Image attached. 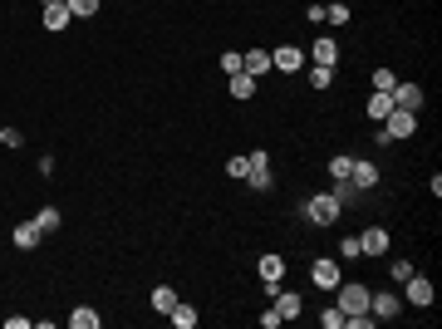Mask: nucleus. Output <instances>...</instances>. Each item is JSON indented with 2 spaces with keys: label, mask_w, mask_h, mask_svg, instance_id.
Wrapping results in <instances>:
<instances>
[{
  "label": "nucleus",
  "mask_w": 442,
  "mask_h": 329,
  "mask_svg": "<svg viewBox=\"0 0 442 329\" xmlns=\"http://www.w3.org/2000/svg\"><path fill=\"white\" fill-rule=\"evenodd\" d=\"M418 133V113L413 109H393L378 128V143H398V138H413Z\"/></svg>",
  "instance_id": "1"
},
{
  "label": "nucleus",
  "mask_w": 442,
  "mask_h": 329,
  "mask_svg": "<svg viewBox=\"0 0 442 329\" xmlns=\"http://www.w3.org/2000/svg\"><path fill=\"white\" fill-rule=\"evenodd\" d=\"M246 182H251L256 192H270L275 177H270V152H265V148H256V152L246 157Z\"/></svg>",
  "instance_id": "2"
},
{
  "label": "nucleus",
  "mask_w": 442,
  "mask_h": 329,
  "mask_svg": "<svg viewBox=\"0 0 442 329\" xmlns=\"http://www.w3.org/2000/svg\"><path fill=\"white\" fill-rule=\"evenodd\" d=\"M334 290H339V310H344V315L369 310V285H359V280H339Z\"/></svg>",
  "instance_id": "3"
},
{
  "label": "nucleus",
  "mask_w": 442,
  "mask_h": 329,
  "mask_svg": "<svg viewBox=\"0 0 442 329\" xmlns=\"http://www.w3.org/2000/svg\"><path fill=\"white\" fill-rule=\"evenodd\" d=\"M305 217L315 221V226H334L339 221V202H334L330 192H315V202H305Z\"/></svg>",
  "instance_id": "4"
},
{
  "label": "nucleus",
  "mask_w": 442,
  "mask_h": 329,
  "mask_svg": "<svg viewBox=\"0 0 442 329\" xmlns=\"http://www.w3.org/2000/svg\"><path fill=\"white\" fill-rule=\"evenodd\" d=\"M403 290H408V305H423V310H428V305H433V295H438V290H433V280H428V275H418V270L403 280Z\"/></svg>",
  "instance_id": "5"
},
{
  "label": "nucleus",
  "mask_w": 442,
  "mask_h": 329,
  "mask_svg": "<svg viewBox=\"0 0 442 329\" xmlns=\"http://www.w3.org/2000/svg\"><path fill=\"white\" fill-rule=\"evenodd\" d=\"M398 310H403V305H398L393 290H369V315H374V320H393Z\"/></svg>",
  "instance_id": "6"
},
{
  "label": "nucleus",
  "mask_w": 442,
  "mask_h": 329,
  "mask_svg": "<svg viewBox=\"0 0 442 329\" xmlns=\"http://www.w3.org/2000/svg\"><path fill=\"white\" fill-rule=\"evenodd\" d=\"M349 182H354L359 192H369V187H378V167H374L369 157H354V162H349Z\"/></svg>",
  "instance_id": "7"
},
{
  "label": "nucleus",
  "mask_w": 442,
  "mask_h": 329,
  "mask_svg": "<svg viewBox=\"0 0 442 329\" xmlns=\"http://www.w3.org/2000/svg\"><path fill=\"white\" fill-rule=\"evenodd\" d=\"M359 256H388V231L383 226H369L359 236Z\"/></svg>",
  "instance_id": "8"
},
{
  "label": "nucleus",
  "mask_w": 442,
  "mask_h": 329,
  "mask_svg": "<svg viewBox=\"0 0 442 329\" xmlns=\"http://www.w3.org/2000/svg\"><path fill=\"white\" fill-rule=\"evenodd\" d=\"M270 69H285V74H295V69H305V54H300L295 44H280V49L270 54Z\"/></svg>",
  "instance_id": "9"
},
{
  "label": "nucleus",
  "mask_w": 442,
  "mask_h": 329,
  "mask_svg": "<svg viewBox=\"0 0 442 329\" xmlns=\"http://www.w3.org/2000/svg\"><path fill=\"white\" fill-rule=\"evenodd\" d=\"M270 300H275V305H270V310H275V315H280V320H295V315H300V310H305V300H300V295H295V290H275V295H270Z\"/></svg>",
  "instance_id": "10"
},
{
  "label": "nucleus",
  "mask_w": 442,
  "mask_h": 329,
  "mask_svg": "<svg viewBox=\"0 0 442 329\" xmlns=\"http://www.w3.org/2000/svg\"><path fill=\"white\" fill-rule=\"evenodd\" d=\"M393 109H423V89H418V84H403V79H398V84H393Z\"/></svg>",
  "instance_id": "11"
},
{
  "label": "nucleus",
  "mask_w": 442,
  "mask_h": 329,
  "mask_svg": "<svg viewBox=\"0 0 442 329\" xmlns=\"http://www.w3.org/2000/svg\"><path fill=\"white\" fill-rule=\"evenodd\" d=\"M10 241H15V246H20V251H35V246H40V241H44V231H40V226H35V221H20V226H15V231H10Z\"/></svg>",
  "instance_id": "12"
},
{
  "label": "nucleus",
  "mask_w": 442,
  "mask_h": 329,
  "mask_svg": "<svg viewBox=\"0 0 442 329\" xmlns=\"http://www.w3.org/2000/svg\"><path fill=\"white\" fill-rule=\"evenodd\" d=\"M310 280H315L320 290H334V285H339V265H334V261H315V265H310Z\"/></svg>",
  "instance_id": "13"
},
{
  "label": "nucleus",
  "mask_w": 442,
  "mask_h": 329,
  "mask_svg": "<svg viewBox=\"0 0 442 329\" xmlns=\"http://www.w3.org/2000/svg\"><path fill=\"white\" fill-rule=\"evenodd\" d=\"M241 74H251V79H256V74H270V54H265V49H246V54H241Z\"/></svg>",
  "instance_id": "14"
},
{
  "label": "nucleus",
  "mask_w": 442,
  "mask_h": 329,
  "mask_svg": "<svg viewBox=\"0 0 442 329\" xmlns=\"http://www.w3.org/2000/svg\"><path fill=\"white\" fill-rule=\"evenodd\" d=\"M69 20H74V15H69V5H64V0H49V5H44V30H54V35H59Z\"/></svg>",
  "instance_id": "15"
},
{
  "label": "nucleus",
  "mask_w": 442,
  "mask_h": 329,
  "mask_svg": "<svg viewBox=\"0 0 442 329\" xmlns=\"http://www.w3.org/2000/svg\"><path fill=\"white\" fill-rule=\"evenodd\" d=\"M364 113H369V118H388V113H393V94H378V89H374L369 104H364Z\"/></svg>",
  "instance_id": "16"
},
{
  "label": "nucleus",
  "mask_w": 442,
  "mask_h": 329,
  "mask_svg": "<svg viewBox=\"0 0 442 329\" xmlns=\"http://www.w3.org/2000/svg\"><path fill=\"white\" fill-rule=\"evenodd\" d=\"M280 275H285V261L280 256H261V280L265 285H280Z\"/></svg>",
  "instance_id": "17"
},
{
  "label": "nucleus",
  "mask_w": 442,
  "mask_h": 329,
  "mask_svg": "<svg viewBox=\"0 0 442 329\" xmlns=\"http://www.w3.org/2000/svg\"><path fill=\"white\" fill-rule=\"evenodd\" d=\"M172 305H177V290H172V285H157V290H153V310H157V315H172Z\"/></svg>",
  "instance_id": "18"
},
{
  "label": "nucleus",
  "mask_w": 442,
  "mask_h": 329,
  "mask_svg": "<svg viewBox=\"0 0 442 329\" xmlns=\"http://www.w3.org/2000/svg\"><path fill=\"white\" fill-rule=\"evenodd\" d=\"M339 207H349V202H359V187L349 182V177H334V192H330Z\"/></svg>",
  "instance_id": "19"
},
{
  "label": "nucleus",
  "mask_w": 442,
  "mask_h": 329,
  "mask_svg": "<svg viewBox=\"0 0 442 329\" xmlns=\"http://www.w3.org/2000/svg\"><path fill=\"white\" fill-rule=\"evenodd\" d=\"M69 329H99V310H89V305H79V310L69 315Z\"/></svg>",
  "instance_id": "20"
},
{
  "label": "nucleus",
  "mask_w": 442,
  "mask_h": 329,
  "mask_svg": "<svg viewBox=\"0 0 442 329\" xmlns=\"http://www.w3.org/2000/svg\"><path fill=\"white\" fill-rule=\"evenodd\" d=\"M226 89H231V99H251V94H256V79H251V74H231Z\"/></svg>",
  "instance_id": "21"
},
{
  "label": "nucleus",
  "mask_w": 442,
  "mask_h": 329,
  "mask_svg": "<svg viewBox=\"0 0 442 329\" xmlns=\"http://www.w3.org/2000/svg\"><path fill=\"white\" fill-rule=\"evenodd\" d=\"M172 325H177V329H197V310L177 300V305H172Z\"/></svg>",
  "instance_id": "22"
},
{
  "label": "nucleus",
  "mask_w": 442,
  "mask_h": 329,
  "mask_svg": "<svg viewBox=\"0 0 442 329\" xmlns=\"http://www.w3.org/2000/svg\"><path fill=\"white\" fill-rule=\"evenodd\" d=\"M310 84H315V89H330L334 84V64H310Z\"/></svg>",
  "instance_id": "23"
},
{
  "label": "nucleus",
  "mask_w": 442,
  "mask_h": 329,
  "mask_svg": "<svg viewBox=\"0 0 442 329\" xmlns=\"http://www.w3.org/2000/svg\"><path fill=\"white\" fill-rule=\"evenodd\" d=\"M339 59V44L334 40H315V64H334Z\"/></svg>",
  "instance_id": "24"
},
{
  "label": "nucleus",
  "mask_w": 442,
  "mask_h": 329,
  "mask_svg": "<svg viewBox=\"0 0 442 329\" xmlns=\"http://www.w3.org/2000/svg\"><path fill=\"white\" fill-rule=\"evenodd\" d=\"M59 207H40V217H35V226H40V231H59Z\"/></svg>",
  "instance_id": "25"
},
{
  "label": "nucleus",
  "mask_w": 442,
  "mask_h": 329,
  "mask_svg": "<svg viewBox=\"0 0 442 329\" xmlns=\"http://www.w3.org/2000/svg\"><path fill=\"white\" fill-rule=\"evenodd\" d=\"M393 84H398L393 69H374V89H378V94H393Z\"/></svg>",
  "instance_id": "26"
},
{
  "label": "nucleus",
  "mask_w": 442,
  "mask_h": 329,
  "mask_svg": "<svg viewBox=\"0 0 442 329\" xmlns=\"http://www.w3.org/2000/svg\"><path fill=\"white\" fill-rule=\"evenodd\" d=\"M69 5V15H79V20H89L94 10H99V0H64Z\"/></svg>",
  "instance_id": "27"
},
{
  "label": "nucleus",
  "mask_w": 442,
  "mask_h": 329,
  "mask_svg": "<svg viewBox=\"0 0 442 329\" xmlns=\"http://www.w3.org/2000/svg\"><path fill=\"white\" fill-rule=\"evenodd\" d=\"M320 325L325 329H344V310L334 305V310H320Z\"/></svg>",
  "instance_id": "28"
},
{
  "label": "nucleus",
  "mask_w": 442,
  "mask_h": 329,
  "mask_svg": "<svg viewBox=\"0 0 442 329\" xmlns=\"http://www.w3.org/2000/svg\"><path fill=\"white\" fill-rule=\"evenodd\" d=\"M325 20L330 25H349V5H325Z\"/></svg>",
  "instance_id": "29"
},
{
  "label": "nucleus",
  "mask_w": 442,
  "mask_h": 329,
  "mask_svg": "<svg viewBox=\"0 0 442 329\" xmlns=\"http://www.w3.org/2000/svg\"><path fill=\"white\" fill-rule=\"evenodd\" d=\"M349 162H354L349 152H339V157H330V177H349Z\"/></svg>",
  "instance_id": "30"
},
{
  "label": "nucleus",
  "mask_w": 442,
  "mask_h": 329,
  "mask_svg": "<svg viewBox=\"0 0 442 329\" xmlns=\"http://www.w3.org/2000/svg\"><path fill=\"white\" fill-rule=\"evenodd\" d=\"M339 256H344V261H359V236H344V241H339Z\"/></svg>",
  "instance_id": "31"
},
{
  "label": "nucleus",
  "mask_w": 442,
  "mask_h": 329,
  "mask_svg": "<svg viewBox=\"0 0 442 329\" xmlns=\"http://www.w3.org/2000/svg\"><path fill=\"white\" fill-rule=\"evenodd\" d=\"M221 69H226V74H241V54L226 49V54H221Z\"/></svg>",
  "instance_id": "32"
},
{
  "label": "nucleus",
  "mask_w": 442,
  "mask_h": 329,
  "mask_svg": "<svg viewBox=\"0 0 442 329\" xmlns=\"http://www.w3.org/2000/svg\"><path fill=\"white\" fill-rule=\"evenodd\" d=\"M0 143H5V148H20L25 133H20V128H0Z\"/></svg>",
  "instance_id": "33"
},
{
  "label": "nucleus",
  "mask_w": 442,
  "mask_h": 329,
  "mask_svg": "<svg viewBox=\"0 0 442 329\" xmlns=\"http://www.w3.org/2000/svg\"><path fill=\"white\" fill-rule=\"evenodd\" d=\"M226 177L241 182V177H246V157H226Z\"/></svg>",
  "instance_id": "34"
},
{
  "label": "nucleus",
  "mask_w": 442,
  "mask_h": 329,
  "mask_svg": "<svg viewBox=\"0 0 442 329\" xmlns=\"http://www.w3.org/2000/svg\"><path fill=\"white\" fill-rule=\"evenodd\" d=\"M408 275H413V261H393V280H398V285H403V280H408Z\"/></svg>",
  "instance_id": "35"
}]
</instances>
